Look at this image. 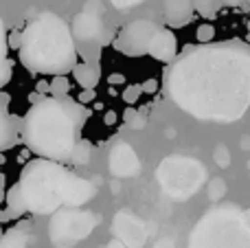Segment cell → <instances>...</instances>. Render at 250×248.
<instances>
[{
  "label": "cell",
  "instance_id": "6da1fadb",
  "mask_svg": "<svg viewBox=\"0 0 250 248\" xmlns=\"http://www.w3.org/2000/svg\"><path fill=\"white\" fill-rule=\"evenodd\" d=\"M167 97L191 117L235 123L250 108V44L242 40L187 46L163 75Z\"/></svg>",
  "mask_w": 250,
  "mask_h": 248
},
{
  "label": "cell",
  "instance_id": "7a4b0ae2",
  "mask_svg": "<svg viewBox=\"0 0 250 248\" xmlns=\"http://www.w3.org/2000/svg\"><path fill=\"white\" fill-rule=\"evenodd\" d=\"M90 110L73 97H44L22 117V141L38 158L66 163L73 161L82 130Z\"/></svg>",
  "mask_w": 250,
  "mask_h": 248
},
{
  "label": "cell",
  "instance_id": "3957f363",
  "mask_svg": "<svg viewBox=\"0 0 250 248\" xmlns=\"http://www.w3.org/2000/svg\"><path fill=\"white\" fill-rule=\"evenodd\" d=\"M16 185L24 198L26 213L33 215L57 213L64 205L82 207L90 202L97 193L88 180L79 178L62 163L46 158L26 163Z\"/></svg>",
  "mask_w": 250,
  "mask_h": 248
},
{
  "label": "cell",
  "instance_id": "277c9868",
  "mask_svg": "<svg viewBox=\"0 0 250 248\" xmlns=\"http://www.w3.org/2000/svg\"><path fill=\"white\" fill-rule=\"evenodd\" d=\"M20 64L38 75H68L79 64L73 29L57 13L42 11L22 31Z\"/></svg>",
  "mask_w": 250,
  "mask_h": 248
},
{
  "label": "cell",
  "instance_id": "5b68a950",
  "mask_svg": "<svg viewBox=\"0 0 250 248\" xmlns=\"http://www.w3.org/2000/svg\"><path fill=\"white\" fill-rule=\"evenodd\" d=\"M189 248H250V222L233 209H217L200 220Z\"/></svg>",
  "mask_w": 250,
  "mask_h": 248
},
{
  "label": "cell",
  "instance_id": "8992f818",
  "mask_svg": "<svg viewBox=\"0 0 250 248\" xmlns=\"http://www.w3.org/2000/svg\"><path fill=\"white\" fill-rule=\"evenodd\" d=\"M158 29L160 26L151 20H134L119 31V35L114 38V48L127 57L149 55L151 40Z\"/></svg>",
  "mask_w": 250,
  "mask_h": 248
},
{
  "label": "cell",
  "instance_id": "52a82bcc",
  "mask_svg": "<svg viewBox=\"0 0 250 248\" xmlns=\"http://www.w3.org/2000/svg\"><path fill=\"white\" fill-rule=\"evenodd\" d=\"M149 55L167 66L178 60V55H180V53H178V38L173 35L171 29L160 26V29L156 31L154 40H151V46H149Z\"/></svg>",
  "mask_w": 250,
  "mask_h": 248
},
{
  "label": "cell",
  "instance_id": "ba28073f",
  "mask_svg": "<svg viewBox=\"0 0 250 248\" xmlns=\"http://www.w3.org/2000/svg\"><path fill=\"white\" fill-rule=\"evenodd\" d=\"M22 141V119L11 117L9 108L0 110V149L7 152Z\"/></svg>",
  "mask_w": 250,
  "mask_h": 248
},
{
  "label": "cell",
  "instance_id": "9c48e42d",
  "mask_svg": "<svg viewBox=\"0 0 250 248\" xmlns=\"http://www.w3.org/2000/svg\"><path fill=\"white\" fill-rule=\"evenodd\" d=\"M195 4L191 0H165V18L169 26H185L193 18Z\"/></svg>",
  "mask_w": 250,
  "mask_h": 248
},
{
  "label": "cell",
  "instance_id": "30bf717a",
  "mask_svg": "<svg viewBox=\"0 0 250 248\" xmlns=\"http://www.w3.org/2000/svg\"><path fill=\"white\" fill-rule=\"evenodd\" d=\"M73 77L83 90H95V86L101 79V68L95 62H79L73 70Z\"/></svg>",
  "mask_w": 250,
  "mask_h": 248
},
{
  "label": "cell",
  "instance_id": "8fae6325",
  "mask_svg": "<svg viewBox=\"0 0 250 248\" xmlns=\"http://www.w3.org/2000/svg\"><path fill=\"white\" fill-rule=\"evenodd\" d=\"M99 31H101V22L92 13H82L73 22V35L77 40H95V38H99L97 35Z\"/></svg>",
  "mask_w": 250,
  "mask_h": 248
},
{
  "label": "cell",
  "instance_id": "7c38bea8",
  "mask_svg": "<svg viewBox=\"0 0 250 248\" xmlns=\"http://www.w3.org/2000/svg\"><path fill=\"white\" fill-rule=\"evenodd\" d=\"M26 242H29L26 227H16V228H9L2 235L0 248H26Z\"/></svg>",
  "mask_w": 250,
  "mask_h": 248
},
{
  "label": "cell",
  "instance_id": "4fadbf2b",
  "mask_svg": "<svg viewBox=\"0 0 250 248\" xmlns=\"http://www.w3.org/2000/svg\"><path fill=\"white\" fill-rule=\"evenodd\" d=\"M90 156H92V145H90V141H86V139H83L82 143L77 145V149H75V154H73V161H70V165H75V167L88 165V163H90Z\"/></svg>",
  "mask_w": 250,
  "mask_h": 248
},
{
  "label": "cell",
  "instance_id": "5bb4252c",
  "mask_svg": "<svg viewBox=\"0 0 250 248\" xmlns=\"http://www.w3.org/2000/svg\"><path fill=\"white\" fill-rule=\"evenodd\" d=\"M68 92H70V82L66 75L51 79V97H68Z\"/></svg>",
  "mask_w": 250,
  "mask_h": 248
},
{
  "label": "cell",
  "instance_id": "9a60e30c",
  "mask_svg": "<svg viewBox=\"0 0 250 248\" xmlns=\"http://www.w3.org/2000/svg\"><path fill=\"white\" fill-rule=\"evenodd\" d=\"M123 121L127 123L132 130H143V127H145V117H143L136 108H127V110H125V112H123Z\"/></svg>",
  "mask_w": 250,
  "mask_h": 248
},
{
  "label": "cell",
  "instance_id": "2e32d148",
  "mask_svg": "<svg viewBox=\"0 0 250 248\" xmlns=\"http://www.w3.org/2000/svg\"><path fill=\"white\" fill-rule=\"evenodd\" d=\"M195 11L204 18H213L217 13V2L215 0H195Z\"/></svg>",
  "mask_w": 250,
  "mask_h": 248
},
{
  "label": "cell",
  "instance_id": "e0dca14e",
  "mask_svg": "<svg viewBox=\"0 0 250 248\" xmlns=\"http://www.w3.org/2000/svg\"><path fill=\"white\" fill-rule=\"evenodd\" d=\"M141 92H143V88L138 86V83H134V86H127V88H123V92H121V97H123V101L127 105H134L138 101V97H141Z\"/></svg>",
  "mask_w": 250,
  "mask_h": 248
},
{
  "label": "cell",
  "instance_id": "ac0fdd59",
  "mask_svg": "<svg viewBox=\"0 0 250 248\" xmlns=\"http://www.w3.org/2000/svg\"><path fill=\"white\" fill-rule=\"evenodd\" d=\"M213 35H215V29H213V24H200L198 26V40L202 44H211Z\"/></svg>",
  "mask_w": 250,
  "mask_h": 248
},
{
  "label": "cell",
  "instance_id": "d6986e66",
  "mask_svg": "<svg viewBox=\"0 0 250 248\" xmlns=\"http://www.w3.org/2000/svg\"><path fill=\"white\" fill-rule=\"evenodd\" d=\"M7 46L9 48H18L20 51L22 46V31H11V33H7Z\"/></svg>",
  "mask_w": 250,
  "mask_h": 248
},
{
  "label": "cell",
  "instance_id": "ffe728a7",
  "mask_svg": "<svg viewBox=\"0 0 250 248\" xmlns=\"http://www.w3.org/2000/svg\"><path fill=\"white\" fill-rule=\"evenodd\" d=\"M110 2H112L117 9H123V11H127V9L136 7V4L145 2V0H110Z\"/></svg>",
  "mask_w": 250,
  "mask_h": 248
},
{
  "label": "cell",
  "instance_id": "44dd1931",
  "mask_svg": "<svg viewBox=\"0 0 250 248\" xmlns=\"http://www.w3.org/2000/svg\"><path fill=\"white\" fill-rule=\"evenodd\" d=\"M11 68H13V60L4 57V66H2V86H7L11 79Z\"/></svg>",
  "mask_w": 250,
  "mask_h": 248
},
{
  "label": "cell",
  "instance_id": "7402d4cb",
  "mask_svg": "<svg viewBox=\"0 0 250 248\" xmlns=\"http://www.w3.org/2000/svg\"><path fill=\"white\" fill-rule=\"evenodd\" d=\"M143 92H147V95H154L156 90H158V79H147V82L141 83Z\"/></svg>",
  "mask_w": 250,
  "mask_h": 248
},
{
  "label": "cell",
  "instance_id": "603a6c76",
  "mask_svg": "<svg viewBox=\"0 0 250 248\" xmlns=\"http://www.w3.org/2000/svg\"><path fill=\"white\" fill-rule=\"evenodd\" d=\"M95 97H97V92H95V90H83L82 95H79V101H82V103L86 105V103H90V101H95Z\"/></svg>",
  "mask_w": 250,
  "mask_h": 248
},
{
  "label": "cell",
  "instance_id": "cb8c5ba5",
  "mask_svg": "<svg viewBox=\"0 0 250 248\" xmlns=\"http://www.w3.org/2000/svg\"><path fill=\"white\" fill-rule=\"evenodd\" d=\"M104 121H105V125H114V121H117V112H112V110H110V112L104 117Z\"/></svg>",
  "mask_w": 250,
  "mask_h": 248
},
{
  "label": "cell",
  "instance_id": "d4e9b609",
  "mask_svg": "<svg viewBox=\"0 0 250 248\" xmlns=\"http://www.w3.org/2000/svg\"><path fill=\"white\" fill-rule=\"evenodd\" d=\"M108 82H110V83H123L125 77H123V75H110Z\"/></svg>",
  "mask_w": 250,
  "mask_h": 248
}]
</instances>
